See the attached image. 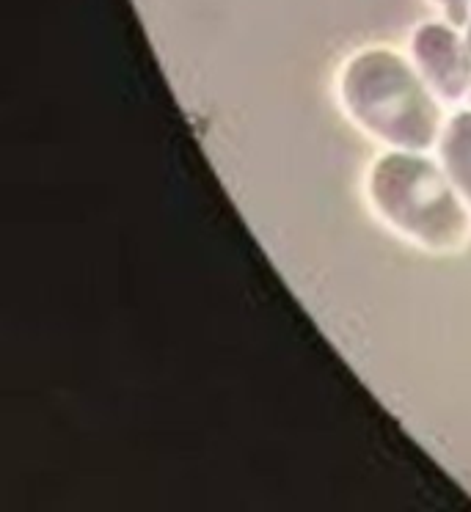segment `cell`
Instances as JSON below:
<instances>
[{
    "mask_svg": "<svg viewBox=\"0 0 471 512\" xmlns=\"http://www.w3.org/2000/svg\"><path fill=\"white\" fill-rule=\"evenodd\" d=\"M427 80L392 50L372 47L342 69V102L356 122L383 144L422 152L436 144L441 111Z\"/></svg>",
    "mask_w": 471,
    "mask_h": 512,
    "instance_id": "cell-1",
    "label": "cell"
},
{
    "mask_svg": "<svg viewBox=\"0 0 471 512\" xmlns=\"http://www.w3.org/2000/svg\"><path fill=\"white\" fill-rule=\"evenodd\" d=\"M422 78L444 100H460L471 89V47L449 23H422L411 39Z\"/></svg>",
    "mask_w": 471,
    "mask_h": 512,
    "instance_id": "cell-3",
    "label": "cell"
},
{
    "mask_svg": "<svg viewBox=\"0 0 471 512\" xmlns=\"http://www.w3.org/2000/svg\"><path fill=\"white\" fill-rule=\"evenodd\" d=\"M466 42H469L471 47V17H469V23H466Z\"/></svg>",
    "mask_w": 471,
    "mask_h": 512,
    "instance_id": "cell-6",
    "label": "cell"
},
{
    "mask_svg": "<svg viewBox=\"0 0 471 512\" xmlns=\"http://www.w3.org/2000/svg\"><path fill=\"white\" fill-rule=\"evenodd\" d=\"M370 199L392 229L433 251L460 248L471 232L449 174L416 152H392L372 166Z\"/></svg>",
    "mask_w": 471,
    "mask_h": 512,
    "instance_id": "cell-2",
    "label": "cell"
},
{
    "mask_svg": "<svg viewBox=\"0 0 471 512\" xmlns=\"http://www.w3.org/2000/svg\"><path fill=\"white\" fill-rule=\"evenodd\" d=\"M444 171L471 207V111L458 113L441 138Z\"/></svg>",
    "mask_w": 471,
    "mask_h": 512,
    "instance_id": "cell-4",
    "label": "cell"
},
{
    "mask_svg": "<svg viewBox=\"0 0 471 512\" xmlns=\"http://www.w3.org/2000/svg\"><path fill=\"white\" fill-rule=\"evenodd\" d=\"M441 12L447 14L452 25H466L471 17V0H433Z\"/></svg>",
    "mask_w": 471,
    "mask_h": 512,
    "instance_id": "cell-5",
    "label": "cell"
}]
</instances>
